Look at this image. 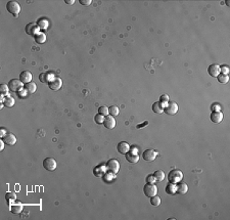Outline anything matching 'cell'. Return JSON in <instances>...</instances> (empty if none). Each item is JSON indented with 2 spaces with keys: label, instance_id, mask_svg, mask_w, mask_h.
<instances>
[{
  "label": "cell",
  "instance_id": "39",
  "mask_svg": "<svg viewBox=\"0 0 230 220\" xmlns=\"http://www.w3.org/2000/svg\"><path fill=\"white\" fill-rule=\"evenodd\" d=\"M228 72H229V70H228V68H227V67H222V68H220V73H221V74L227 75V74H228Z\"/></svg>",
  "mask_w": 230,
  "mask_h": 220
},
{
  "label": "cell",
  "instance_id": "5",
  "mask_svg": "<svg viewBox=\"0 0 230 220\" xmlns=\"http://www.w3.org/2000/svg\"><path fill=\"white\" fill-rule=\"evenodd\" d=\"M107 171L112 174H117L120 170V164L117 160L115 159H112V160H109L107 163Z\"/></svg>",
  "mask_w": 230,
  "mask_h": 220
},
{
  "label": "cell",
  "instance_id": "16",
  "mask_svg": "<svg viewBox=\"0 0 230 220\" xmlns=\"http://www.w3.org/2000/svg\"><path fill=\"white\" fill-rule=\"evenodd\" d=\"M208 73L211 77H217L220 74V67L216 64L211 65L208 68Z\"/></svg>",
  "mask_w": 230,
  "mask_h": 220
},
{
  "label": "cell",
  "instance_id": "26",
  "mask_svg": "<svg viewBox=\"0 0 230 220\" xmlns=\"http://www.w3.org/2000/svg\"><path fill=\"white\" fill-rule=\"evenodd\" d=\"M151 204L154 207H158L161 204V198L159 196H151Z\"/></svg>",
  "mask_w": 230,
  "mask_h": 220
},
{
  "label": "cell",
  "instance_id": "4",
  "mask_svg": "<svg viewBox=\"0 0 230 220\" xmlns=\"http://www.w3.org/2000/svg\"><path fill=\"white\" fill-rule=\"evenodd\" d=\"M8 87L9 90L13 91V92H18V91L24 88V85H23L22 81L20 79H11L8 82Z\"/></svg>",
  "mask_w": 230,
  "mask_h": 220
},
{
  "label": "cell",
  "instance_id": "25",
  "mask_svg": "<svg viewBox=\"0 0 230 220\" xmlns=\"http://www.w3.org/2000/svg\"><path fill=\"white\" fill-rule=\"evenodd\" d=\"M2 102H3V104L6 107H11L15 104V99L11 96H5L4 99H2Z\"/></svg>",
  "mask_w": 230,
  "mask_h": 220
},
{
  "label": "cell",
  "instance_id": "31",
  "mask_svg": "<svg viewBox=\"0 0 230 220\" xmlns=\"http://www.w3.org/2000/svg\"><path fill=\"white\" fill-rule=\"evenodd\" d=\"M8 91H9V87L8 85H6V84H1L0 85V92H1L2 95H4V96H8Z\"/></svg>",
  "mask_w": 230,
  "mask_h": 220
},
{
  "label": "cell",
  "instance_id": "42",
  "mask_svg": "<svg viewBox=\"0 0 230 220\" xmlns=\"http://www.w3.org/2000/svg\"><path fill=\"white\" fill-rule=\"evenodd\" d=\"M65 2L67 4H71V5H72V4L75 3V0H65Z\"/></svg>",
  "mask_w": 230,
  "mask_h": 220
},
{
  "label": "cell",
  "instance_id": "14",
  "mask_svg": "<svg viewBox=\"0 0 230 220\" xmlns=\"http://www.w3.org/2000/svg\"><path fill=\"white\" fill-rule=\"evenodd\" d=\"M20 79L22 81V83L24 84H27V83H30L32 81V74L30 73L29 71H23L22 73L20 74Z\"/></svg>",
  "mask_w": 230,
  "mask_h": 220
},
{
  "label": "cell",
  "instance_id": "35",
  "mask_svg": "<svg viewBox=\"0 0 230 220\" xmlns=\"http://www.w3.org/2000/svg\"><path fill=\"white\" fill-rule=\"evenodd\" d=\"M98 113L101 114L102 116H107V114H109V109H107V107H99V109H98Z\"/></svg>",
  "mask_w": 230,
  "mask_h": 220
},
{
  "label": "cell",
  "instance_id": "36",
  "mask_svg": "<svg viewBox=\"0 0 230 220\" xmlns=\"http://www.w3.org/2000/svg\"><path fill=\"white\" fill-rule=\"evenodd\" d=\"M156 177L154 176V174H148L146 177V183H156Z\"/></svg>",
  "mask_w": 230,
  "mask_h": 220
},
{
  "label": "cell",
  "instance_id": "3",
  "mask_svg": "<svg viewBox=\"0 0 230 220\" xmlns=\"http://www.w3.org/2000/svg\"><path fill=\"white\" fill-rule=\"evenodd\" d=\"M143 193L147 198H151L157 195L158 193V188L154 183H146L143 188Z\"/></svg>",
  "mask_w": 230,
  "mask_h": 220
},
{
  "label": "cell",
  "instance_id": "6",
  "mask_svg": "<svg viewBox=\"0 0 230 220\" xmlns=\"http://www.w3.org/2000/svg\"><path fill=\"white\" fill-rule=\"evenodd\" d=\"M157 156H158V153H157L154 149H148L146 151L143 152L142 154V159L146 162H152V161L156 160Z\"/></svg>",
  "mask_w": 230,
  "mask_h": 220
},
{
  "label": "cell",
  "instance_id": "23",
  "mask_svg": "<svg viewBox=\"0 0 230 220\" xmlns=\"http://www.w3.org/2000/svg\"><path fill=\"white\" fill-rule=\"evenodd\" d=\"M50 76H51V74L48 73V72H46V73H41L39 75V80H40V82H42V83H49L51 80Z\"/></svg>",
  "mask_w": 230,
  "mask_h": 220
},
{
  "label": "cell",
  "instance_id": "33",
  "mask_svg": "<svg viewBox=\"0 0 230 220\" xmlns=\"http://www.w3.org/2000/svg\"><path fill=\"white\" fill-rule=\"evenodd\" d=\"M103 120H104V116H102L101 114H96L95 115V117H94V121H95V123H97V124H102L103 123Z\"/></svg>",
  "mask_w": 230,
  "mask_h": 220
},
{
  "label": "cell",
  "instance_id": "28",
  "mask_svg": "<svg viewBox=\"0 0 230 220\" xmlns=\"http://www.w3.org/2000/svg\"><path fill=\"white\" fill-rule=\"evenodd\" d=\"M5 200L7 201V202H12V201H15L16 200V195L15 193H13V191H8V193H6L5 195Z\"/></svg>",
  "mask_w": 230,
  "mask_h": 220
},
{
  "label": "cell",
  "instance_id": "40",
  "mask_svg": "<svg viewBox=\"0 0 230 220\" xmlns=\"http://www.w3.org/2000/svg\"><path fill=\"white\" fill-rule=\"evenodd\" d=\"M18 93H20V94H18V95H20L21 97H25L26 95H27V93H28V92H27V90L23 88V90H20V91H18Z\"/></svg>",
  "mask_w": 230,
  "mask_h": 220
},
{
  "label": "cell",
  "instance_id": "43",
  "mask_svg": "<svg viewBox=\"0 0 230 220\" xmlns=\"http://www.w3.org/2000/svg\"><path fill=\"white\" fill-rule=\"evenodd\" d=\"M0 143H1V144H0V151H2V149H4V142L1 140V141H0Z\"/></svg>",
  "mask_w": 230,
  "mask_h": 220
},
{
  "label": "cell",
  "instance_id": "24",
  "mask_svg": "<svg viewBox=\"0 0 230 220\" xmlns=\"http://www.w3.org/2000/svg\"><path fill=\"white\" fill-rule=\"evenodd\" d=\"M154 176L156 177L157 181L161 182V181H163V180L165 179L166 175H165V172L162 171V170H157V171L154 173Z\"/></svg>",
  "mask_w": 230,
  "mask_h": 220
},
{
  "label": "cell",
  "instance_id": "22",
  "mask_svg": "<svg viewBox=\"0 0 230 220\" xmlns=\"http://www.w3.org/2000/svg\"><path fill=\"white\" fill-rule=\"evenodd\" d=\"M34 39H35V41H36V43L42 44V43H44V42L46 41V36H45V34H44V33L39 32L38 34H36L34 36Z\"/></svg>",
  "mask_w": 230,
  "mask_h": 220
},
{
  "label": "cell",
  "instance_id": "41",
  "mask_svg": "<svg viewBox=\"0 0 230 220\" xmlns=\"http://www.w3.org/2000/svg\"><path fill=\"white\" fill-rule=\"evenodd\" d=\"M147 124H148V122L146 121V122H144L143 124H141V125H140V124H139V125H137V126H136V128H137V129H140V128H143V126L147 125Z\"/></svg>",
  "mask_w": 230,
  "mask_h": 220
},
{
  "label": "cell",
  "instance_id": "7",
  "mask_svg": "<svg viewBox=\"0 0 230 220\" xmlns=\"http://www.w3.org/2000/svg\"><path fill=\"white\" fill-rule=\"evenodd\" d=\"M56 161L53 158H46L43 160V167L45 168L47 171H53L56 169Z\"/></svg>",
  "mask_w": 230,
  "mask_h": 220
},
{
  "label": "cell",
  "instance_id": "12",
  "mask_svg": "<svg viewBox=\"0 0 230 220\" xmlns=\"http://www.w3.org/2000/svg\"><path fill=\"white\" fill-rule=\"evenodd\" d=\"M1 140L5 144H8V146H13V144H15L16 141H18L15 135L12 134V133H7V134H5L3 137H1Z\"/></svg>",
  "mask_w": 230,
  "mask_h": 220
},
{
  "label": "cell",
  "instance_id": "11",
  "mask_svg": "<svg viewBox=\"0 0 230 220\" xmlns=\"http://www.w3.org/2000/svg\"><path fill=\"white\" fill-rule=\"evenodd\" d=\"M102 124L107 129H114L116 127V119H114V117L111 116V115H107V116L104 117Z\"/></svg>",
  "mask_w": 230,
  "mask_h": 220
},
{
  "label": "cell",
  "instance_id": "2",
  "mask_svg": "<svg viewBox=\"0 0 230 220\" xmlns=\"http://www.w3.org/2000/svg\"><path fill=\"white\" fill-rule=\"evenodd\" d=\"M6 9L9 13H11L13 16H18L21 13V5L16 1H8L6 3Z\"/></svg>",
  "mask_w": 230,
  "mask_h": 220
},
{
  "label": "cell",
  "instance_id": "32",
  "mask_svg": "<svg viewBox=\"0 0 230 220\" xmlns=\"http://www.w3.org/2000/svg\"><path fill=\"white\" fill-rule=\"evenodd\" d=\"M11 212L13 213V214H20L21 212H22V210H23V207H22V205H12L11 206Z\"/></svg>",
  "mask_w": 230,
  "mask_h": 220
},
{
  "label": "cell",
  "instance_id": "1",
  "mask_svg": "<svg viewBox=\"0 0 230 220\" xmlns=\"http://www.w3.org/2000/svg\"><path fill=\"white\" fill-rule=\"evenodd\" d=\"M182 178H183V173L181 170H179V169L171 170L168 174L169 182H172V183H178V182L181 181Z\"/></svg>",
  "mask_w": 230,
  "mask_h": 220
},
{
  "label": "cell",
  "instance_id": "13",
  "mask_svg": "<svg viewBox=\"0 0 230 220\" xmlns=\"http://www.w3.org/2000/svg\"><path fill=\"white\" fill-rule=\"evenodd\" d=\"M125 158L129 163H132V164H135L139 161V156L136 153V151H131V152L129 151L128 153L125 154Z\"/></svg>",
  "mask_w": 230,
  "mask_h": 220
},
{
  "label": "cell",
  "instance_id": "37",
  "mask_svg": "<svg viewBox=\"0 0 230 220\" xmlns=\"http://www.w3.org/2000/svg\"><path fill=\"white\" fill-rule=\"evenodd\" d=\"M159 102H163V104H167V102H169V96L167 94L161 95V97H159Z\"/></svg>",
  "mask_w": 230,
  "mask_h": 220
},
{
  "label": "cell",
  "instance_id": "27",
  "mask_svg": "<svg viewBox=\"0 0 230 220\" xmlns=\"http://www.w3.org/2000/svg\"><path fill=\"white\" fill-rule=\"evenodd\" d=\"M37 25H38L39 29H43V30H46L48 27V22L46 20H44V18H40V20L38 21V23H37Z\"/></svg>",
  "mask_w": 230,
  "mask_h": 220
},
{
  "label": "cell",
  "instance_id": "10",
  "mask_svg": "<svg viewBox=\"0 0 230 220\" xmlns=\"http://www.w3.org/2000/svg\"><path fill=\"white\" fill-rule=\"evenodd\" d=\"M25 31L28 35H31V36H35L36 34H38L39 31V27L37 24L35 23H29L25 28Z\"/></svg>",
  "mask_w": 230,
  "mask_h": 220
},
{
  "label": "cell",
  "instance_id": "8",
  "mask_svg": "<svg viewBox=\"0 0 230 220\" xmlns=\"http://www.w3.org/2000/svg\"><path fill=\"white\" fill-rule=\"evenodd\" d=\"M62 86V81L60 77H54V78L51 79L50 82L48 83V87L50 88L51 90H54V91L60 89Z\"/></svg>",
  "mask_w": 230,
  "mask_h": 220
},
{
  "label": "cell",
  "instance_id": "29",
  "mask_svg": "<svg viewBox=\"0 0 230 220\" xmlns=\"http://www.w3.org/2000/svg\"><path fill=\"white\" fill-rule=\"evenodd\" d=\"M119 113H120V111H119V107H118L112 106V107H109V114L111 115V116L116 117V116H118Z\"/></svg>",
  "mask_w": 230,
  "mask_h": 220
},
{
  "label": "cell",
  "instance_id": "17",
  "mask_svg": "<svg viewBox=\"0 0 230 220\" xmlns=\"http://www.w3.org/2000/svg\"><path fill=\"white\" fill-rule=\"evenodd\" d=\"M166 104L161 102H157L152 104V112L156 114H162L164 113V109H165Z\"/></svg>",
  "mask_w": 230,
  "mask_h": 220
},
{
  "label": "cell",
  "instance_id": "20",
  "mask_svg": "<svg viewBox=\"0 0 230 220\" xmlns=\"http://www.w3.org/2000/svg\"><path fill=\"white\" fill-rule=\"evenodd\" d=\"M24 89L27 90V92L30 93V94H33V93L36 91L37 86H36V84H35L34 82H30V83L25 84V85H24Z\"/></svg>",
  "mask_w": 230,
  "mask_h": 220
},
{
  "label": "cell",
  "instance_id": "19",
  "mask_svg": "<svg viewBox=\"0 0 230 220\" xmlns=\"http://www.w3.org/2000/svg\"><path fill=\"white\" fill-rule=\"evenodd\" d=\"M211 121L214 123H220L223 120V114L221 112H212L211 114Z\"/></svg>",
  "mask_w": 230,
  "mask_h": 220
},
{
  "label": "cell",
  "instance_id": "15",
  "mask_svg": "<svg viewBox=\"0 0 230 220\" xmlns=\"http://www.w3.org/2000/svg\"><path fill=\"white\" fill-rule=\"evenodd\" d=\"M117 149L121 155H125L126 153H128L130 151V146L126 141H121L117 146Z\"/></svg>",
  "mask_w": 230,
  "mask_h": 220
},
{
  "label": "cell",
  "instance_id": "9",
  "mask_svg": "<svg viewBox=\"0 0 230 220\" xmlns=\"http://www.w3.org/2000/svg\"><path fill=\"white\" fill-rule=\"evenodd\" d=\"M177 111H178V104L174 102H168L165 107V109H164V112L168 115H171V116H172V115H175L177 113Z\"/></svg>",
  "mask_w": 230,
  "mask_h": 220
},
{
  "label": "cell",
  "instance_id": "18",
  "mask_svg": "<svg viewBox=\"0 0 230 220\" xmlns=\"http://www.w3.org/2000/svg\"><path fill=\"white\" fill-rule=\"evenodd\" d=\"M188 191V186L184 182H178V184L176 185V193L180 194V195H185Z\"/></svg>",
  "mask_w": 230,
  "mask_h": 220
},
{
  "label": "cell",
  "instance_id": "34",
  "mask_svg": "<svg viewBox=\"0 0 230 220\" xmlns=\"http://www.w3.org/2000/svg\"><path fill=\"white\" fill-rule=\"evenodd\" d=\"M102 173H103L102 168L100 167V166H97V167H95L94 170H93V174H94L96 177H100L102 175Z\"/></svg>",
  "mask_w": 230,
  "mask_h": 220
},
{
  "label": "cell",
  "instance_id": "44",
  "mask_svg": "<svg viewBox=\"0 0 230 220\" xmlns=\"http://www.w3.org/2000/svg\"><path fill=\"white\" fill-rule=\"evenodd\" d=\"M0 134H1V137H3V136H4V130H3V129L0 130Z\"/></svg>",
  "mask_w": 230,
  "mask_h": 220
},
{
  "label": "cell",
  "instance_id": "21",
  "mask_svg": "<svg viewBox=\"0 0 230 220\" xmlns=\"http://www.w3.org/2000/svg\"><path fill=\"white\" fill-rule=\"evenodd\" d=\"M165 191L168 195H175L176 194V183H172V182H169L166 185Z\"/></svg>",
  "mask_w": 230,
  "mask_h": 220
},
{
  "label": "cell",
  "instance_id": "38",
  "mask_svg": "<svg viewBox=\"0 0 230 220\" xmlns=\"http://www.w3.org/2000/svg\"><path fill=\"white\" fill-rule=\"evenodd\" d=\"M80 4H82V5H85V6H88L90 5L91 3H92V1L91 0H79Z\"/></svg>",
  "mask_w": 230,
  "mask_h": 220
},
{
  "label": "cell",
  "instance_id": "30",
  "mask_svg": "<svg viewBox=\"0 0 230 220\" xmlns=\"http://www.w3.org/2000/svg\"><path fill=\"white\" fill-rule=\"evenodd\" d=\"M217 79H218V81L220 82V83H222V84H225V83H227L228 82V80H229V77H228V75H225V74H219L217 76Z\"/></svg>",
  "mask_w": 230,
  "mask_h": 220
}]
</instances>
